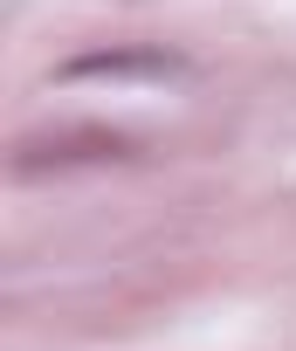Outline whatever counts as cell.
Here are the masks:
<instances>
[{
	"mask_svg": "<svg viewBox=\"0 0 296 351\" xmlns=\"http://www.w3.org/2000/svg\"><path fill=\"white\" fill-rule=\"evenodd\" d=\"M90 69H173L166 56H97V62H69L62 76H90Z\"/></svg>",
	"mask_w": 296,
	"mask_h": 351,
	"instance_id": "1",
	"label": "cell"
}]
</instances>
